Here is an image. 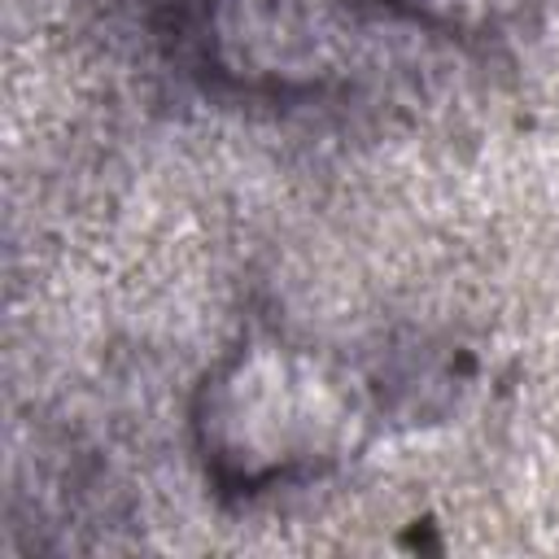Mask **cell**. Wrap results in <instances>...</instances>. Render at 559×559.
Segmentation results:
<instances>
[{"instance_id":"obj_1","label":"cell","mask_w":559,"mask_h":559,"mask_svg":"<svg viewBox=\"0 0 559 559\" xmlns=\"http://www.w3.org/2000/svg\"><path fill=\"white\" fill-rule=\"evenodd\" d=\"M367 432L354 376L288 341H245L197 389L192 437L205 476L227 493H262L345 463Z\"/></svg>"},{"instance_id":"obj_3","label":"cell","mask_w":559,"mask_h":559,"mask_svg":"<svg viewBox=\"0 0 559 559\" xmlns=\"http://www.w3.org/2000/svg\"><path fill=\"white\" fill-rule=\"evenodd\" d=\"M402 17L445 35H489L524 13L528 0H384Z\"/></svg>"},{"instance_id":"obj_2","label":"cell","mask_w":559,"mask_h":559,"mask_svg":"<svg viewBox=\"0 0 559 559\" xmlns=\"http://www.w3.org/2000/svg\"><path fill=\"white\" fill-rule=\"evenodd\" d=\"M310 22L297 0H218L214 13V57L227 74L284 83L314 66V44H301Z\"/></svg>"}]
</instances>
